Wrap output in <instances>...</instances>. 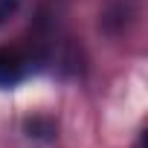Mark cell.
<instances>
[{
    "instance_id": "obj_1",
    "label": "cell",
    "mask_w": 148,
    "mask_h": 148,
    "mask_svg": "<svg viewBox=\"0 0 148 148\" xmlns=\"http://www.w3.org/2000/svg\"><path fill=\"white\" fill-rule=\"evenodd\" d=\"M29 70V61L15 47H0V87H15Z\"/></svg>"
},
{
    "instance_id": "obj_2",
    "label": "cell",
    "mask_w": 148,
    "mask_h": 148,
    "mask_svg": "<svg viewBox=\"0 0 148 148\" xmlns=\"http://www.w3.org/2000/svg\"><path fill=\"white\" fill-rule=\"evenodd\" d=\"M18 6V0H0V21L3 18H9V12Z\"/></svg>"
}]
</instances>
